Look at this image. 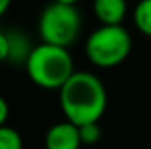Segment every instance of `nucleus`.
Returning a JSON list of instances; mask_svg holds the SVG:
<instances>
[{"mask_svg":"<svg viewBox=\"0 0 151 149\" xmlns=\"http://www.w3.org/2000/svg\"><path fill=\"white\" fill-rule=\"evenodd\" d=\"M58 93L65 119L76 126L99 123L107 109L106 86L91 72H74Z\"/></svg>","mask_w":151,"mask_h":149,"instance_id":"obj_1","label":"nucleus"},{"mask_svg":"<svg viewBox=\"0 0 151 149\" xmlns=\"http://www.w3.org/2000/svg\"><path fill=\"white\" fill-rule=\"evenodd\" d=\"M30 81L42 90H60L74 74V60L69 47L40 42L25 58Z\"/></svg>","mask_w":151,"mask_h":149,"instance_id":"obj_2","label":"nucleus"},{"mask_svg":"<svg viewBox=\"0 0 151 149\" xmlns=\"http://www.w3.org/2000/svg\"><path fill=\"white\" fill-rule=\"evenodd\" d=\"M88 60L100 69L123 63L132 51V37L123 25H100L84 44Z\"/></svg>","mask_w":151,"mask_h":149,"instance_id":"obj_3","label":"nucleus"},{"mask_svg":"<svg viewBox=\"0 0 151 149\" xmlns=\"http://www.w3.org/2000/svg\"><path fill=\"white\" fill-rule=\"evenodd\" d=\"M81 14L76 5L51 2L39 16V35L42 42L70 47L81 34Z\"/></svg>","mask_w":151,"mask_h":149,"instance_id":"obj_4","label":"nucleus"},{"mask_svg":"<svg viewBox=\"0 0 151 149\" xmlns=\"http://www.w3.org/2000/svg\"><path fill=\"white\" fill-rule=\"evenodd\" d=\"M46 149H79L83 146L79 137V126L70 121H60L53 125L44 137Z\"/></svg>","mask_w":151,"mask_h":149,"instance_id":"obj_5","label":"nucleus"},{"mask_svg":"<svg viewBox=\"0 0 151 149\" xmlns=\"http://www.w3.org/2000/svg\"><path fill=\"white\" fill-rule=\"evenodd\" d=\"M93 14L100 25H121L127 16V0H93Z\"/></svg>","mask_w":151,"mask_h":149,"instance_id":"obj_6","label":"nucleus"},{"mask_svg":"<svg viewBox=\"0 0 151 149\" xmlns=\"http://www.w3.org/2000/svg\"><path fill=\"white\" fill-rule=\"evenodd\" d=\"M134 23L141 34L151 37V0H139L134 9Z\"/></svg>","mask_w":151,"mask_h":149,"instance_id":"obj_7","label":"nucleus"},{"mask_svg":"<svg viewBox=\"0 0 151 149\" xmlns=\"http://www.w3.org/2000/svg\"><path fill=\"white\" fill-rule=\"evenodd\" d=\"M0 149H23V137L12 126H0Z\"/></svg>","mask_w":151,"mask_h":149,"instance_id":"obj_8","label":"nucleus"},{"mask_svg":"<svg viewBox=\"0 0 151 149\" xmlns=\"http://www.w3.org/2000/svg\"><path fill=\"white\" fill-rule=\"evenodd\" d=\"M79 137H81L83 146H93L100 140L102 130H100L99 123H88V125L79 126Z\"/></svg>","mask_w":151,"mask_h":149,"instance_id":"obj_9","label":"nucleus"},{"mask_svg":"<svg viewBox=\"0 0 151 149\" xmlns=\"http://www.w3.org/2000/svg\"><path fill=\"white\" fill-rule=\"evenodd\" d=\"M12 53V44H11V37L5 35L4 32H0V63L9 60Z\"/></svg>","mask_w":151,"mask_h":149,"instance_id":"obj_10","label":"nucleus"},{"mask_svg":"<svg viewBox=\"0 0 151 149\" xmlns=\"http://www.w3.org/2000/svg\"><path fill=\"white\" fill-rule=\"evenodd\" d=\"M7 119H9V104H7V100L0 95V126L7 125Z\"/></svg>","mask_w":151,"mask_h":149,"instance_id":"obj_11","label":"nucleus"},{"mask_svg":"<svg viewBox=\"0 0 151 149\" xmlns=\"http://www.w3.org/2000/svg\"><path fill=\"white\" fill-rule=\"evenodd\" d=\"M11 2L12 0H0V18L7 12V9L11 7Z\"/></svg>","mask_w":151,"mask_h":149,"instance_id":"obj_12","label":"nucleus"},{"mask_svg":"<svg viewBox=\"0 0 151 149\" xmlns=\"http://www.w3.org/2000/svg\"><path fill=\"white\" fill-rule=\"evenodd\" d=\"M55 2H60V4H67V5H76L79 0H55Z\"/></svg>","mask_w":151,"mask_h":149,"instance_id":"obj_13","label":"nucleus"}]
</instances>
